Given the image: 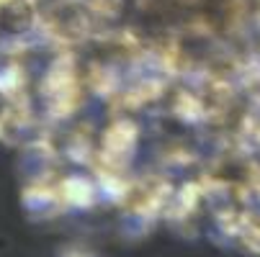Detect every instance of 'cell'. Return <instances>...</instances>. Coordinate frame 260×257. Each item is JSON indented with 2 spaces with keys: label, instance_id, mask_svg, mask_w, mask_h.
<instances>
[{
  "label": "cell",
  "instance_id": "6",
  "mask_svg": "<svg viewBox=\"0 0 260 257\" xmlns=\"http://www.w3.org/2000/svg\"><path fill=\"white\" fill-rule=\"evenodd\" d=\"M8 119H11V103L0 93V139H8Z\"/></svg>",
  "mask_w": 260,
  "mask_h": 257
},
{
  "label": "cell",
  "instance_id": "4",
  "mask_svg": "<svg viewBox=\"0 0 260 257\" xmlns=\"http://www.w3.org/2000/svg\"><path fill=\"white\" fill-rule=\"evenodd\" d=\"M59 193L67 211H90L95 208L101 198L98 180L88 172H67L59 177Z\"/></svg>",
  "mask_w": 260,
  "mask_h": 257
},
{
  "label": "cell",
  "instance_id": "1",
  "mask_svg": "<svg viewBox=\"0 0 260 257\" xmlns=\"http://www.w3.org/2000/svg\"><path fill=\"white\" fill-rule=\"evenodd\" d=\"M39 95L49 124H62L78 116L88 98V83L78 57L70 49L59 52L39 80Z\"/></svg>",
  "mask_w": 260,
  "mask_h": 257
},
{
  "label": "cell",
  "instance_id": "7",
  "mask_svg": "<svg viewBox=\"0 0 260 257\" xmlns=\"http://www.w3.org/2000/svg\"><path fill=\"white\" fill-rule=\"evenodd\" d=\"M59 257H98V254H93L90 249L78 247V244H67V247L59 249Z\"/></svg>",
  "mask_w": 260,
  "mask_h": 257
},
{
  "label": "cell",
  "instance_id": "2",
  "mask_svg": "<svg viewBox=\"0 0 260 257\" xmlns=\"http://www.w3.org/2000/svg\"><path fill=\"white\" fill-rule=\"evenodd\" d=\"M175 186L168 170H150L132 177L129 191L124 201L119 203L121 216H124V229H139V234L150 232L155 222L165 218V211L173 201Z\"/></svg>",
  "mask_w": 260,
  "mask_h": 257
},
{
  "label": "cell",
  "instance_id": "3",
  "mask_svg": "<svg viewBox=\"0 0 260 257\" xmlns=\"http://www.w3.org/2000/svg\"><path fill=\"white\" fill-rule=\"evenodd\" d=\"M36 0H0V39H31L39 31Z\"/></svg>",
  "mask_w": 260,
  "mask_h": 257
},
{
  "label": "cell",
  "instance_id": "5",
  "mask_svg": "<svg viewBox=\"0 0 260 257\" xmlns=\"http://www.w3.org/2000/svg\"><path fill=\"white\" fill-rule=\"evenodd\" d=\"M235 247H240L242 252L260 257V203H250L242 213L240 229L232 239Z\"/></svg>",
  "mask_w": 260,
  "mask_h": 257
}]
</instances>
